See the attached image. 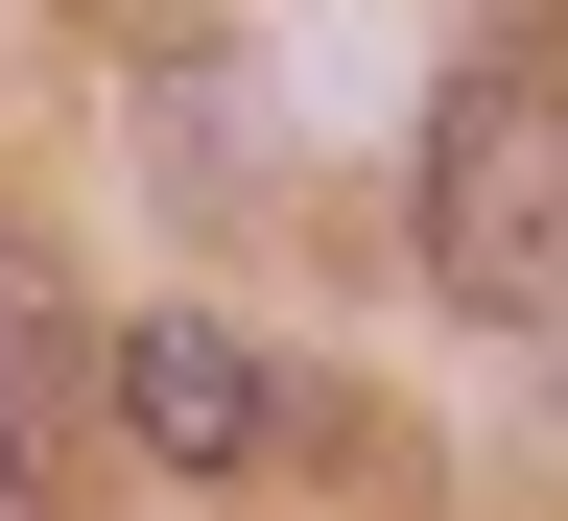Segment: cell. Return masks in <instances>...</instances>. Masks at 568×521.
I'll return each instance as SVG.
<instances>
[{"instance_id": "obj_1", "label": "cell", "mask_w": 568, "mask_h": 521, "mask_svg": "<svg viewBox=\"0 0 568 521\" xmlns=\"http://www.w3.org/2000/svg\"><path fill=\"white\" fill-rule=\"evenodd\" d=\"M426 261L497 332L568 309V71H450V119H426Z\"/></svg>"}, {"instance_id": "obj_2", "label": "cell", "mask_w": 568, "mask_h": 521, "mask_svg": "<svg viewBox=\"0 0 568 521\" xmlns=\"http://www.w3.org/2000/svg\"><path fill=\"white\" fill-rule=\"evenodd\" d=\"M119 427H142L166 474H237L261 427H284V380H261V355L213 332V309H142V332H119Z\"/></svg>"}, {"instance_id": "obj_3", "label": "cell", "mask_w": 568, "mask_h": 521, "mask_svg": "<svg viewBox=\"0 0 568 521\" xmlns=\"http://www.w3.org/2000/svg\"><path fill=\"white\" fill-rule=\"evenodd\" d=\"M48 380H71V284L0 238V521L48 498Z\"/></svg>"}]
</instances>
